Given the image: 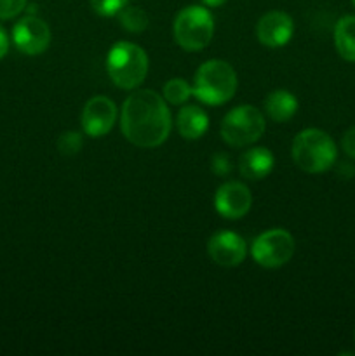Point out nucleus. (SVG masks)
Here are the masks:
<instances>
[{"label":"nucleus","instance_id":"nucleus-1","mask_svg":"<svg viewBox=\"0 0 355 356\" xmlns=\"http://www.w3.org/2000/svg\"><path fill=\"white\" fill-rule=\"evenodd\" d=\"M120 127L125 139L138 148H157L169 138L173 117L159 92L143 89L124 101Z\"/></svg>","mask_w":355,"mask_h":356},{"label":"nucleus","instance_id":"nucleus-2","mask_svg":"<svg viewBox=\"0 0 355 356\" xmlns=\"http://www.w3.org/2000/svg\"><path fill=\"white\" fill-rule=\"evenodd\" d=\"M338 148L327 132L305 129L292 141V160L306 174H322L336 163Z\"/></svg>","mask_w":355,"mask_h":356},{"label":"nucleus","instance_id":"nucleus-3","mask_svg":"<svg viewBox=\"0 0 355 356\" xmlns=\"http://www.w3.org/2000/svg\"><path fill=\"white\" fill-rule=\"evenodd\" d=\"M237 72L223 59H209L202 63L195 73L194 96L209 106L225 104L235 96Z\"/></svg>","mask_w":355,"mask_h":356},{"label":"nucleus","instance_id":"nucleus-4","mask_svg":"<svg viewBox=\"0 0 355 356\" xmlns=\"http://www.w3.org/2000/svg\"><path fill=\"white\" fill-rule=\"evenodd\" d=\"M148 56L132 42H118L106 56V72L111 82L125 90L138 89L148 73Z\"/></svg>","mask_w":355,"mask_h":356},{"label":"nucleus","instance_id":"nucleus-5","mask_svg":"<svg viewBox=\"0 0 355 356\" xmlns=\"http://www.w3.org/2000/svg\"><path fill=\"white\" fill-rule=\"evenodd\" d=\"M212 33H214V17L204 6H188L174 17V40L183 51H202L209 45Z\"/></svg>","mask_w":355,"mask_h":356},{"label":"nucleus","instance_id":"nucleus-6","mask_svg":"<svg viewBox=\"0 0 355 356\" xmlns=\"http://www.w3.org/2000/svg\"><path fill=\"white\" fill-rule=\"evenodd\" d=\"M267 122L263 113L253 104H240L225 115L221 122V138L230 146L253 145L263 136Z\"/></svg>","mask_w":355,"mask_h":356},{"label":"nucleus","instance_id":"nucleus-7","mask_svg":"<svg viewBox=\"0 0 355 356\" xmlns=\"http://www.w3.org/2000/svg\"><path fill=\"white\" fill-rule=\"evenodd\" d=\"M294 247V238L287 229L274 228L254 238L251 245V256L256 264L274 270L291 261Z\"/></svg>","mask_w":355,"mask_h":356},{"label":"nucleus","instance_id":"nucleus-8","mask_svg":"<svg viewBox=\"0 0 355 356\" xmlns=\"http://www.w3.org/2000/svg\"><path fill=\"white\" fill-rule=\"evenodd\" d=\"M13 42L23 54L38 56L47 51L51 44V30L44 19L30 14L14 24Z\"/></svg>","mask_w":355,"mask_h":356},{"label":"nucleus","instance_id":"nucleus-9","mask_svg":"<svg viewBox=\"0 0 355 356\" xmlns=\"http://www.w3.org/2000/svg\"><path fill=\"white\" fill-rule=\"evenodd\" d=\"M82 129L90 138H103L113 129L117 120V106L106 96H94L82 110Z\"/></svg>","mask_w":355,"mask_h":356},{"label":"nucleus","instance_id":"nucleus-10","mask_svg":"<svg viewBox=\"0 0 355 356\" xmlns=\"http://www.w3.org/2000/svg\"><path fill=\"white\" fill-rule=\"evenodd\" d=\"M207 254L212 263L223 268H233L244 263L247 254V245L244 238L230 229L214 233L207 242Z\"/></svg>","mask_w":355,"mask_h":356},{"label":"nucleus","instance_id":"nucleus-11","mask_svg":"<svg viewBox=\"0 0 355 356\" xmlns=\"http://www.w3.org/2000/svg\"><path fill=\"white\" fill-rule=\"evenodd\" d=\"M253 195L246 184L239 181H228L221 184L214 195V209L225 219H240L251 211Z\"/></svg>","mask_w":355,"mask_h":356},{"label":"nucleus","instance_id":"nucleus-12","mask_svg":"<svg viewBox=\"0 0 355 356\" xmlns=\"http://www.w3.org/2000/svg\"><path fill=\"white\" fill-rule=\"evenodd\" d=\"M294 31V23L287 13L282 10H270L263 14L256 24V37L260 44L267 47H282L287 44Z\"/></svg>","mask_w":355,"mask_h":356},{"label":"nucleus","instance_id":"nucleus-13","mask_svg":"<svg viewBox=\"0 0 355 356\" xmlns=\"http://www.w3.org/2000/svg\"><path fill=\"white\" fill-rule=\"evenodd\" d=\"M274 153L268 148H265V146H254V148L247 149L239 160L240 174L253 181L267 177L274 170Z\"/></svg>","mask_w":355,"mask_h":356},{"label":"nucleus","instance_id":"nucleus-14","mask_svg":"<svg viewBox=\"0 0 355 356\" xmlns=\"http://www.w3.org/2000/svg\"><path fill=\"white\" fill-rule=\"evenodd\" d=\"M176 127L181 138L184 139H194L202 138L209 129V117L200 106L195 104H184L180 108L176 117Z\"/></svg>","mask_w":355,"mask_h":356},{"label":"nucleus","instance_id":"nucleus-15","mask_svg":"<svg viewBox=\"0 0 355 356\" xmlns=\"http://www.w3.org/2000/svg\"><path fill=\"white\" fill-rule=\"evenodd\" d=\"M265 111L274 122L284 124V122L291 120L298 111V99L294 94L285 89L274 90L265 99Z\"/></svg>","mask_w":355,"mask_h":356},{"label":"nucleus","instance_id":"nucleus-16","mask_svg":"<svg viewBox=\"0 0 355 356\" xmlns=\"http://www.w3.org/2000/svg\"><path fill=\"white\" fill-rule=\"evenodd\" d=\"M334 45L345 61L355 63V16L348 14L334 26Z\"/></svg>","mask_w":355,"mask_h":356},{"label":"nucleus","instance_id":"nucleus-17","mask_svg":"<svg viewBox=\"0 0 355 356\" xmlns=\"http://www.w3.org/2000/svg\"><path fill=\"white\" fill-rule=\"evenodd\" d=\"M162 92L166 103L173 104V106H180V104H184L194 96V86H190L184 79H171L164 83Z\"/></svg>","mask_w":355,"mask_h":356},{"label":"nucleus","instance_id":"nucleus-18","mask_svg":"<svg viewBox=\"0 0 355 356\" xmlns=\"http://www.w3.org/2000/svg\"><path fill=\"white\" fill-rule=\"evenodd\" d=\"M118 19H120L122 26L127 31H131V33H139V31L146 30V26H148L150 23L148 14H146L141 7L136 6H125L124 9L118 13Z\"/></svg>","mask_w":355,"mask_h":356},{"label":"nucleus","instance_id":"nucleus-19","mask_svg":"<svg viewBox=\"0 0 355 356\" xmlns=\"http://www.w3.org/2000/svg\"><path fill=\"white\" fill-rule=\"evenodd\" d=\"M58 149L66 156L77 155L82 149V136L75 131L63 132L58 139Z\"/></svg>","mask_w":355,"mask_h":356},{"label":"nucleus","instance_id":"nucleus-20","mask_svg":"<svg viewBox=\"0 0 355 356\" xmlns=\"http://www.w3.org/2000/svg\"><path fill=\"white\" fill-rule=\"evenodd\" d=\"M129 3V0H90V7L96 14L103 17L118 16L122 9Z\"/></svg>","mask_w":355,"mask_h":356},{"label":"nucleus","instance_id":"nucleus-21","mask_svg":"<svg viewBox=\"0 0 355 356\" xmlns=\"http://www.w3.org/2000/svg\"><path fill=\"white\" fill-rule=\"evenodd\" d=\"M28 0H0V19H13L19 16L26 7Z\"/></svg>","mask_w":355,"mask_h":356},{"label":"nucleus","instance_id":"nucleus-22","mask_svg":"<svg viewBox=\"0 0 355 356\" xmlns=\"http://www.w3.org/2000/svg\"><path fill=\"white\" fill-rule=\"evenodd\" d=\"M341 148H343V152L350 159L355 160V125L343 134V138H341Z\"/></svg>","mask_w":355,"mask_h":356},{"label":"nucleus","instance_id":"nucleus-23","mask_svg":"<svg viewBox=\"0 0 355 356\" xmlns=\"http://www.w3.org/2000/svg\"><path fill=\"white\" fill-rule=\"evenodd\" d=\"M212 170H214V174H218V176H226V174L230 172V160L225 153L214 155V159H212Z\"/></svg>","mask_w":355,"mask_h":356},{"label":"nucleus","instance_id":"nucleus-24","mask_svg":"<svg viewBox=\"0 0 355 356\" xmlns=\"http://www.w3.org/2000/svg\"><path fill=\"white\" fill-rule=\"evenodd\" d=\"M9 35H7L6 28L0 24V59H3L7 56V52H9Z\"/></svg>","mask_w":355,"mask_h":356},{"label":"nucleus","instance_id":"nucleus-25","mask_svg":"<svg viewBox=\"0 0 355 356\" xmlns=\"http://www.w3.org/2000/svg\"><path fill=\"white\" fill-rule=\"evenodd\" d=\"M205 7H219L226 2V0H202Z\"/></svg>","mask_w":355,"mask_h":356},{"label":"nucleus","instance_id":"nucleus-26","mask_svg":"<svg viewBox=\"0 0 355 356\" xmlns=\"http://www.w3.org/2000/svg\"><path fill=\"white\" fill-rule=\"evenodd\" d=\"M352 2H354V7H355V0H352Z\"/></svg>","mask_w":355,"mask_h":356}]
</instances>
